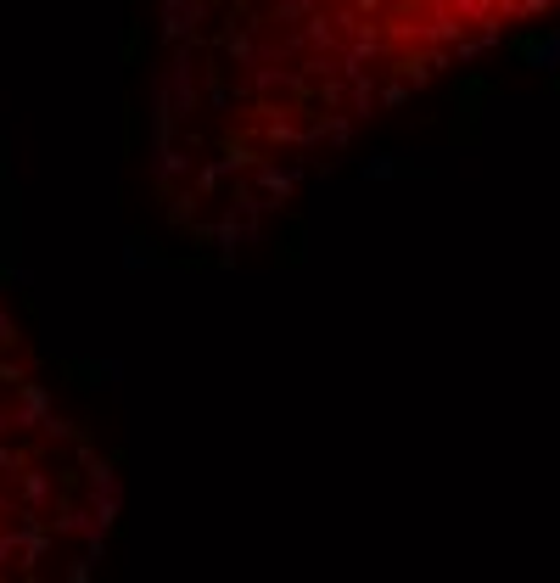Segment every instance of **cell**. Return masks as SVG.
<instances>
[{
	"label": "cell",
	"mask_w": 560,
	"mask_h": 583,
	"mask_svg": "<svg viewBox=\"0 0 560 583\" xmlns=\"http://www.w3.org/2000/svg\"><path fill=\"white\" fill-rule=\"evenodd\" d=\"M112 527L118 471L0 286V583H90Z\"/></svg>",
	"instance_id": "cell-2"
},
{
	"label": "cell",
	"mask_w": 560,
	"mask_h": 583,
	"mask_svg": "<svg viewBox=\"0 0 560 583\" xmlns=\"http://www.w3.org/2000/svg\"><path fill=\"white\" fill-rule=\"evenodd\" d=\"M560 0H157L152 191L202 258L258 247L376 124Z\"/></svg>",
	"instance_id": "cell-1"
}]
</instances>
